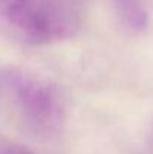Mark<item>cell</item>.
I'll return each mask as SVG.
<instances>
[{
    "mask_svg": "<svg viewBox=\"0 0 153 154\" xmlns=\"http://www.w3.org/2000/svg\"><path fill=\"white\" fill-rule=\"evenodd\" d=\"M84 18V0H0V21L29 45L74 38Z\"/></svg>",
    "mask_w": 153,
    "mask_h": 154,
    "instance_id": "cell-1",
    "label": "cell"
},
{
    "mask_svg": "<svg viewBox=\"0 0 153 154\" xmlns=\"http://www.w3.org/2000/svg\"><path fill=\"white\" fill-rule=\"evenodd\" d=\"M6 85L14 96L23 121L33 135L51 139L62 133L66 108L60 91L54 85L17 70L6 73Z\"/></svg>",
    "mask_w": 153,
    "mask_h": 154,
    "instance_id": "cell-2",
    "label": "cell"
},
{
    "mask_svg": "<svg viewBox=\"0 0 153 154\" xmlns=\"http://www.w3.org/2000/svg\"><path fill=\"white\" fill-rule=\"evenodd\" d=\"M122 23L132 32H143L149 26V11L144 0H113Z\"/></svg>",
    "mask_w": 153,
    "mask_h": 154,
    "instance_id": "cell-3",
    "label": "cell"
},
{
    "mask_svg": "<svg viewBox=\"0 0 153 154\" xmlns=\"http://www.w3.org/2000/svg\"><path fill=\"white\" fill-rule=\"evenodd\" d=\"M0 154H33L29 148L15 144V142H9V141H0Z\"/></svg>",
    "mask_w": 153,
    "mask_h": 154,
    "instance_id": "cell-4",
    "label": "cell"
},
{
    "mask_svg": "<svg viewBox=\"0 0 153 154\" xmlns=\"http://www.w3.org/2000/svg\"><path fill=\"white\" fill-rule=\"evenodd\" d=\"M150 144L153 147V126H152V130H150Z\"/></svg>",
    "mask_w": 153,
    "mask_h": 154,
    "instance_id": "cell-5",
    "label": "cell"
}]
</instances>
